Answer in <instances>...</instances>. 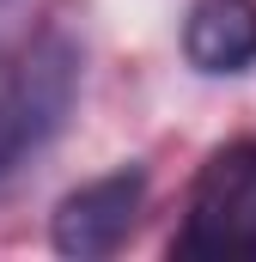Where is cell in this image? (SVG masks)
<instances>
[{"mask_svg": "<svg viewBox=\"0 0 256 262\" xmlns=\"http://www.w3.org/2000/svg\"><path fill=\"white\" fill-rule=\"evenodd\" d=\"M79 79H86V49L73 43V31L49 25L37 31L0 73V189L18 183L67 128L73 104H79Z\"/></svg>", "mask_w": 256, "mask_h": 262, "instance_id": "cell-1", "label": "cell"}, {"mask_svg": "<svg viewBox=\"0 0 256 262\" xmlns=\"http://www.w3.org/2000/svg\"><path fill=\"white\" fill-rule=\"evenodd\" d=\"M37 31H31V0H0V73H6V61L31 43Z\"/></svg>", "mask_w": 256, "mask_h": 262, "instance_id": "cell-5", "label": "cell"}, {"mask_svg": "<svg viewBox=\"0 0 256 262\" xmlns=\"http://www.w3.org/2000/svg\"><path fill=\"white\" fill-rule=\"evenodd\" d=\"M171 250L177 256H214V262L256 256V134L207 152Z\"/></svg>", "mask_w": 256, "mask_h": 262, "instance_id": "cell-2", "label": "cell"}, {"mask_svg": "<svg viewBox=\"0 0 256 262\" xmlns=\"http://www.w3.org/2000/svg\"><path fill=\"white\" fill-rule=\"evenodd\" d=\"M140 207H146V165H116V171H104L55 201L49 244L73 262H98L134 232Z\"/></svg>", "mask_w": 256, "mask_h": 262, "instance_id": "cell-3", "label": "cell"}, {"mask_svg": "<svg viewBox=\"0 0 256 262\" xmlns=\"http://www.w3.org/2000/svg\"><path fill=\"white\" fill-rule=\"evenodd\" d=\"M183 55L195 73H244L256 61V0H195L183 12Z\"/></svg>", "mask_w": 256, "mask_h": 262, "instance_id": "cell-4", "label": "cell"}]
</instances>
